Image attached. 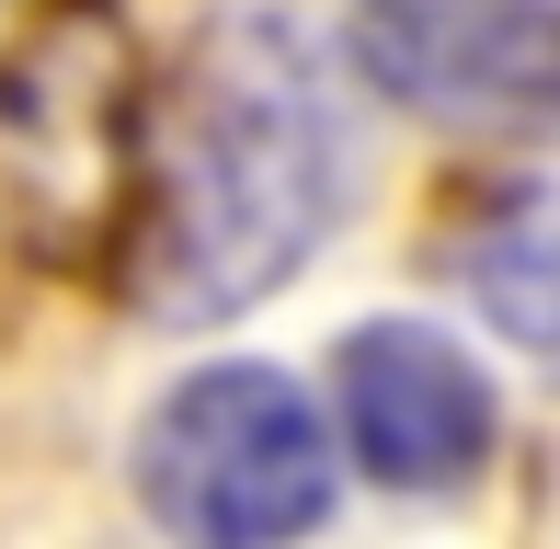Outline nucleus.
I'll return each mask as SVG.
<instances>
[{
  "mask_svg": "<svg viewBox=\"0 0 560 549\" xmlns=\"http://www.w3.org/2000/svg\"><path fill=\"white\" fill-rule=\"evenodd\" d=\"M138 504L172 538L275 549L332 515V423L287 366H195L138 423Z\"/></svg>",
  "mask_w": 560,
  "mask_h": 549,
  "instance_id": "f03ea898",
  "label": "nucleus"
},
{
  "mask_svg": "<svg viewBox=\"0 0 560 549\" xmlns=\"http://www.w3.org/2000/svg\"><path fill=\"white\" fill-rule=\"evenodd\" d=\"M343 218V127L298 23H229L138 172L126 297L149 320H241Z\"/></svg>",
  "mask_w": 560,
  "mask_h": 549,
  "instance_id": "f257e3e1",
  "label": "nucleus"
},
{
  "mask_svg": "<svg viewBox=\"0 0 560 549\" xmlns=\"http://www.w3.org/2000/svg\"><path fill=\"white\" fill-rule=\"evenodd\" d=\"M457 287L480 297V320L503 343L560 355V184H503L457 230Z\"/></svg>",
  "mask_w": 560,
  "mask_h": 549,
  "instance_id": "423d86ee",
  "label": "nucleus"
},
{
  "mask_svg": "<svg viewBox=\"0 0 560 549\" xmlns=\"http://www.w3.org/2000/svg\"><path fill=\"white\" fill-rule=\"evenodd\" d=\"M332 412H343V446L389 492H457L503 435L492 378L457 355L435 320H366V332H343Z\"/></svg>",
  "mask_w": 560,
  "mask_h": 549,
  "instance_id": "39448f33",
  "label": "nucleus"
},
{
  "mask_svg": "<svg viewBox=\"0 0 560 549\" xmlns=\"http://www.w3.org/2000/svg\"><path fill=\"white\" fill-rule=\"evenodd\" d=\"M354 81L457 138H560V0H366Z\"/></svg>",
  "mask_w": 560,
  "mask_h": 549,
  "instance_id": "20e7f679",
  "label": "nucleus"
},
{
  "mask_svg": "<svg viewBox=\"0 0 560 549\" xmlns=\"http://www.w3.org/2000/svg\"><path fill=\"white\" fill-rule=\"evenodd\" d=\"M138 46L115 0H46L0 46V218L81 253L138 195Z\"/></svg>",
  "mask_w": 560,
  "mask_h": 549,
  "instance_id": "7ed1b4c3",
  "label": "nucleus"
}]
</instances>
